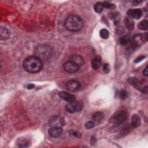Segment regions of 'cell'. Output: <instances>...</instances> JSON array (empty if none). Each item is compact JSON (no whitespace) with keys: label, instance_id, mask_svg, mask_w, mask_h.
I'll return each instance as SVG.
<instances>
[{"label":"cell","instance_id":"cell-12","mask_svg":"<svg viewBox=\"0 0 148 148\" xmlns=\"http://www.w3.org/2000/svg\"><path fill=\"white\" fill-rule=\"evenodd\" d=\"M59 95L61 98L67 101L68 102L75 100V98L73 95L66 91H60L59 92Z\"/></svg>","mask_w":148,"mask_h":148},{"label":"cell","instance_id":"cell-18","mask_svg":"<svg viewBox=\"0 0 148 148\" xmlns=\"http://www.w3.org/2000/svg\"><path fill=\"white\" fill-rule=\"evenodd\" d=\"M104 5H103V3H101V2H98L97 3H96L94 5V11L98 13H101L103 10H104Z\"/></svg>","mask_w":148,"mask_h":148},{"label":"cell","instance_id":"cell-27","mask_svg":"<svg viewBox=\"0 0 148 148\" xmlns=\"http://www.w3.org/2000/svg\"><path fill=\"white\" fill-rule=\"evenodd\" d=\"M69 133L74 136L75 137L77 138H80L81 137V134L80 133H79L78 131H75V130H71L70 131H69Z\"/></svg>","mask_w":148,"mask_h":148},{"label":"cell","instance_id":"cell-17","mask_svg":"<svg viewBox=\"0 0 148 148\" xmlns=\"http://www.w3.org/2000/svg\"><path fill=\"white\" fill-rule=\"evenodd\" d=\"M124 23L126 28L128 30H132L134 27V23L130 17H126L124 20Z\"/></svg>","mask_w":148,"mask_h":148},{"label":"cell","instance_id":"cell-13","mask_svg":"<svg viewBox=\"0 0 148 148\" xmlns=\"http://www.w3.org/2000/svg\"><path fill=\"white\" fill-rule=\"evenodd\" d=\"M70 61L75 63L79 67L82 66L84 64V59L83 58L79 55H73L70 58Z\"/></svg>","mask_w":148,"mask_h":148},{"label":"cell","instance_id":"cell-7","mask_svg":"<svg viewBox=\"0 0 148 148\" xmlns=\"http://www.w3.org/2000/svg\"><path fill=\"white\" fill-rule=\"evenodd\" d=\"M79 67L71 61L65 62L63 65L64 69L68 73H75L79 69Z\"/></svg>","mask_w":148,"mask_h":148},{"label":"cell","instance_id":"cell-28","mask_svg":"<svg viewBox=\"0 0 148 148\" xmlns=\"http://www.w3.org/2000/svg\"><path fill=\"white\" fill-rule=\"evenodd\" d=\"M95 124H94V123L91 122V121H90V122H87L86 124H85V127L87 128V129H90V128H92L94 127Z\"/></svg>","mask_w":148,"mask_h":148},{"label":"cell","instance_id":"cell-23","mask_svg":"<svg viewBox=\"0 0 148 148\" xmlns=\"http://www.w3.org/2000/svg\"><path fill=\"white\" fill-rule=\"evenodd\" d=\"M100 36L101 38L103 39H107V38H108V37L109 36V33L108 30L106 29H105V28L102 29L100 31Z\"/></svg>","mask_w":148,"mask_h":148},{"label":"cell","instance_id":"cell-19","mask_svg":"<svg viewBox=\"0 0 148 148\" xmlns=\"http://www.w3.org/2000/svg\"><path fill=\"white\" fill-rule=\"evenodd\" d=\"M104 116V114L103 112H97L95 114H94V115H93V119L96 122H99L101 119H102Z\"/></svg>","mask_w":148,"mask_h":148},{"label":"cell","instance_id":"cell-33","mask_svg":"<svg viewBox=\"0 0 148 148\" xmlns=\"http://www.w3.org/2000/svg\"><path fill=\"white\" fill-rule=\"evenodd\" d=\"M34 87H35L34 85H33V84H29L27 86V89H34Z\"/></svg>","mask_w":148,"mask_h":148},{"label":"cell","instance_id":"cell-30","mask_svg":"<svg viewBox=\"0 0 148 148\" xmlns=\"http://www.w3.org/2000/svg\"><path fill=\"white\" fill-rule=\"evenodd\" d=\"M145 58V56H141L139 57H138V59H137L135 60V63H138V62H140L143 59H144Z\"/></svg>","mask_w":148,"mask_h":148},{"label":"cell","instance_id":"cell-22","mask_svg":"<svg viewBox=\"0 0 148 148\" xmlns=\"http://www.w3.org/2000/svg\"><path fill=\"white\" fill-rule=\"evenodd\" d=\"M119 42L122 46L127 45L129 42V38L127 35H124L122 36L119 40Z\"/></svg>","mask_w":148,"mask_h":148},{"label":"cell","instance_id":"cell-1","mask_svg":"<svg viewBox=\"0 0 148 148\" xmlns=\"http://www.w3.org/2000/svg\"><path fill=\"white\" fill-rule=\"evenodd\" d=\"M26 71L31 73L40 72L43 68L42 60L37 56H30L26 58L23 63Z\"/></svg>","mask_w":148,"mask_h":148},{"label":"cell","instance_id":"cell-32","mask_svg":"<svg viewBox=\"0 0 148 148\" xmlns=\"http://www.w3.org/2000/svg\"><path fill=\"white\" fill-rule=\"evenodd\" d=\"M141 3H142L141 1H133V5H137L140 4Z\"/></svg>","mask_w":148,"mask_h":148},{"label":"cell","instance_id":"cell-2","mask_svg":"<svg viewBox=\"0 0 148 148\" xmlns=\"http://www.w3.org/2000/svg\"><path fill=\"white\" fill-rule=\"evenodd\" d=\"M64 25L68 31L77 32L83 28L84 23L80 17L76 15H71L65 19Z\"/></svg>","mask_w":148,"mask_h":148},{"label":"cell","instance_id":"cell-5","mask_svg":"<svg viewBox=\"0 0 148 148\" xmlns=\"http://www.w3.org/2000/svg\"><path fill=\"white\" fill-rule=\"evenodd\" d=\"M64 119L60 116H54L52 117L49 121V124L50 127H62L65 125Z\"/></svg>","mask_w":148,"mask_h":148},{"label":"cell","instance_id":"cell-16","mask_svg":"<svg viewBox=\"0 0 148 148\" xmlns=\"http://www.w3.org/2000/svg\"><path fill=\"white\" fill-rule=\"evenodd\" d=\"M102 64V59L100 56L96 57L91 61V67L94 69H98Z\"/></svg>","mask_w":148,"mask_h":148},{"label":"cell","instance_id":"cell-4","mask_svg":"<svg viewBox=\"0 0 148 148\" xmlns=\"http://www.w3.org/2000/svg\"><path fill=\"white\" fill-rule=\"evenodd\" d=\"M83 108V104L82 102L77 101L76 100L71 102H68L65 106V109L69 113H74L79 112Z\"/></svg>","mask_w":148,"mask_h":148},{"label":"cell","instance_id":"cell-11","mask_svg":"<svg viewBox=\"0 0 148 148\" xmlns=\"http://www.w3.org/2000/svg\"><path fill=\"white\" fill-rule=\"evenodd\" d=\"M50 49L48 47L46 46H41L37 48L36 51V54H38L40 57H45L49 55Z\"/></svg>","mask_w":148,"mask_h":148},{"label":"cell","instance_id":"cell-24","mask_svg":"<svg viewBox=\"0 0 148 148\" xmlns=\"http://www.w3.org/2000/svg\"><path fill=\"white\" fill-rule=\"evenodd\" d=\"M103 5L104 7L106 9H113L115 8V6L114 4H111L109 2H104L103 3Z\"/></svg>","mask_w":148,"mask_h":148},{"label":"cell","instance_id":"cell-21","mask_svg":"<svg viewBox=\"0 0 148 148\" xmlns=\"http://www.w3.org/2000/svg\"><path fill=\"white\" fill-rule=\"evenodd\" d=\"M128 82L129 84L133 85L134 87H135L136 89L137 88L139 83V81L138 79L135 77H130L128 79Z\"/></svg>","mask_w":148,"mask_h":148},{"label":"cell","instance_id":"cell-29","mask_svg":"<svg viewBox=\"0 0 148 148\" xmlns=\"http://www.w3.org/2000/svg\"><path fill=\"white\" fill-rule=\"evenodd\" d=\"M103 69L105 71V72H106V73L109 72V71L110 70L109 64H104V65H103Z\"/></svg>","mask_w":148,"mask_h":148},{"label":"cell","instance_id":"cell-3","mask_svg":"<svg viewBox=\"0 0 148 148\" xmlns=\"http://www.w3.org/2000/svg\"><path fill=\"white\" fill-rule=\"evenodd\" d=\"M127 119V114L124 110L118 111L109 119V122L115 126H119L123 124Z\"/></svg>","mask_w":148,"mask_h":148},{"label":"cell","instance_id":"cell-25","mask_svg":"<svg viewBox=\"0 0 148 148\" xmlns=\"http://www.w3.org/2000/svg\"><path fill=\"white\" fill-rule=\"evenodd\" d=\"M28 141H26L24 139H19V143H17L18 146L20 147H27L28 146Z\"/></svg>","mask_w":148,"mask_h":148},{"label":"cell","instance_id":"cell-15","mask_svg":"<svg viewBox=\"0 0 148 148\" xmlns=\"http://www.w3.org/2000/svg\"><path fill=\"white\" fill-rule=\"evenodd\" d=\"M10 36V32L9 30L5 27H1L0 28V38L1 40H7Z\"/></svg>","mask_w":148,"mask_h":148},{"label":"cell","instance_id":"cell-14","mask_svg":"<svg viewBox=\"0 0 148 148\" xmlns=\"http://www.w3.org/2000/svg\"><path fill=\"white\" fill-rule=\"evenodd\" d=\"M141 119L140 116L137 114L134 115L131 119V127L133 128H137L141 125Z\"/></svg>","mask_w":148,"mask_h":148},{"label":"cell","instance_id":"cell-20","mask_svg":"<svg viewBox=\"0 0 148 148\" xmlns=\"http://www.w3.org/2000/svg\"><path fill=\"white\" fill-rule=\"evenodd\" d=\"M138 27L141 30H147L148 28V21L147 20H142L138 24Z\"/></svg>","mask_w":148,"mask_h":148},{"label":"cell","instance_id":"cell-8","mask_svg":"<svg viewBox=\"0 0 148 148\" xmlns=\"http://www.w3.org/2000/svg\"><path fill=\"white\" fill-rule=\"evenodd\" d=\"M81 87V83L78 81L74 79L69 81L66 84V87L67 90L71 92H75L78 91Z\"/></svg>","mask_w":148,"mask_h":148},{"label":"cell","instance_id":"cell-31","mask_svg":"<svg viewBox=\"0 0 148 148\" xmlns=\"http://www.w3.org/2000/svg\"><path fill=\"white\" fill-rule=\"evenodd\" d=\"M147 66L146 67V68H145V69L143 70V75L145 76V77H147Z\"/></svg>","mask_w":148,"mask_h":148},{"label":"cell","instance_id":"cell-9","mask_svg":"<svg viewBox=\"0 0 148 148\" xmlns=\"http://www.w3.org/2000/svg\"><path fill=\"white\" fill-rule=\"evenodd\" d=\"M48 133L50 137L53 138H58L63 134V128L62 127H51L49 130Z\"/></svg>","mask_w":148,"mask_h":148},{"label":"cell","instance_id":"cell-6","mask_svg":"<svg viewBox=\"0 0 148 148\" xmlns=\"http://www.w3.org/2000/svg\"><path fill=\"white\" fill-rule=\"evenodd\" d=\"M147 41V33L145 34H137L134 35L133 38V44L134 46H139L145 42Z\"/></svg>","mask_w":148,"mask_h":148},{"label":"cell","instance_id":"cell-26","mask_svg":"<svg viewBox=\"0 0 148 148\" xmlns=\"http://www.w3.org/2000/svg\"><path fill=\"white\" fill-rule=\"evenodd\" d=\"M127 97H128V94H127V92L126 90H121L120 91V93H119V97H120V98L121 100H124L126 99Z\"/></svg>","mask_w":148,"mask_h":148},{"label":"cell","instance_id":"cell-10","mask_svg":"<svg viewBox=\"0 0 148 148\" xmlns=\"http://www.w3.org/2000/svg\"><path fill=\"white\" fill-rule=\"evenodd\" d=\"M127 15L135 19H139L142 15V11L139 9H131L127 11Z\"/></svg>","mask_w":148,"mask_h":148}]
</instances>
